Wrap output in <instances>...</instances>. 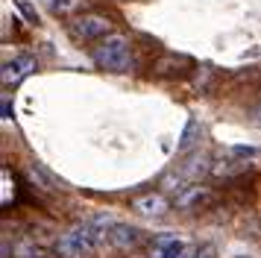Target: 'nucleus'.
Instances as JSON below:
<instances>
[{
  "instance_id": "f257e3e1",
  "label": "nucleus",
  "mask_w": 261,
  "mask_h": 258,
  "mask_svg": "<svg viewBox=\"0 0 261 258\" xmlns=\"http://www.w3.org/2000/svg\"><path fill=\"white\" fill-rule=\"evenodd\" d=\"M112 232V220L109 217H94V220H85L83 226H73L68 232H62L53 244V255L56 258H85L103 249Z\"/></svg>"
},
{
  "instance_id": "f03ea898",
  "label": "nucleus",
  "mask_w": 261,
  "mask_h": 258,
  "mask_svg": "<svg viewBox=\"0 0 261 258\" xmlns=\"http://www.w3.org/2000/svg\"><path fill=\"white\" fill-rule=\"evenodd\" d=\"M94 62L100 68L115 70V73L129 70L132 68L129 41L123 35H109V38H103V44H97V50H94Z\"/></svg>"
},
{
  "instance_id": "7ed1b4c3",
  "label": "nucleus",
  "mask_w": 261,
  "mask_h": 258,
  "mask_svg": "<svg viewBox=\"0 0 261 258\" xmlns=\"http://www.w3.org/2000/svg\"><path fill=\"white\" fill-rule=\"evenodd\" d=\"M197 249H200L197 244H191L188 238L173 235V232L155 235L150 241V246H147L150 258H197Z\"/></svg>"
},
{
  "instance_id": "20e7f679",
  "label": "nucleus",
  "mask_w": 261,
  "mask_h": 258,
  "mask_svg": "<svg viewBox=\"0 0 261 258\" xmlns=\"http://www.w3.org/2000/svg\"><path fill=\"white\" fill-rule=\"evenodd\" d=\"M36 70V59L30 56V53H21V56H15V59H9L6 65H3V85L9 88V85H18V82L24 80V76H30Z\"/></svg>"
},
{
  "instance_id": "39448f33",
  "label": "nucleus",
  "mask_w": 261,
  "mask_h": 258,
  "mask_svg": "<svg viewBox=\"0 0 261 258\" xmlns=\"http://www.w3.org/2000/svg\"><path fill=\"white\" fill-rule=\"evenodd\" d=\"M76 35L83 38V41H97V38H106L109 30H112V23L103 18V15H85L76 21Z\"/></svg>"
},
{
  "instance_id": "423d86ee",
  "label": "nucleus",
  "mask_w": 261,
  "mask_h": 258,
  "mask_svg": "<svg viewBox=\"0 0 261 258\" xmlns=\"http://www.w3.org/2000/svg\"><path fill=\"white\" fill-rule=\"evenodd\" d=\"M141 229L126 226V223H112V232H109V244L118 246V249H135L141 244Z\"/></svg>"
},
{
  "instance_id": "0eeeda50",
  "label": "nucleus",
  "mask_w": 261,
  "mask_h": 258,
  "mask_svg": "<svg viewBox=\"0 0 261 258\" xmlns=\"http://www.w3.org/2000/svg\"><path fill=\"white\" fill-rule=\"evenodd\" d=\"M132 209L138 214H147V217H162L167 211V199L162 194H144V197L132 199Z\"/></svg>"
},
{
  "instance_id": "6e6552de",
  "label": "nucleus",
  "mask_w": 261,
  "mask_h": 258,
  "mask_svg": "<svg viewBox=\"0 0 261 258\" xmlns=\"http://www.w3.org/2000/svg\"><path fill=\"white\" fill-rule=\"evenodd\" d=\"M212 199V191L205 185H188L176 194V209H194V205H202Z\"/></svg>"
},
{
  "instance_id": "1a4fd4ad",
  "label": "nucleus",
  "mask_w": 261,
  "mask_h": 258,
  "mask_svg": "<svg viewBox=\"0 0 261 258\" xmlns=\"http://www.w3.org/2000/svg\"><path fill=\"white\" fill-rule=\"evenodd\" d=\"M12 258H47V252L33 238H18L12 244Z\"/></svg>"
},
{
  "instance_id": "9d476101",
  "label": "nucleus",
  "mask_w": 261,
  "mask_h": 258,
  "mask_svg": "<svg viewBox=\"0 0 261 258\" xmlns=\"http://www.w3.org/2000/svg\"><path fill=\"white\" fill-rule=\"evenodd\" d=\"M247 167H249V162H244V159H223V162L212 164V173L217 176V179H229V176L244 173Z\"/></svg>"
},
{
  "instance_id": "9b49d317",
  "label": "nucleus",
  "mask_w": 261,
  "mask_h": 258,
  "mask_svg": "<svg viewBox=\"0 0 261 258\" xmlns=\"http://www.w3.org/2000/svg\"><path fill=\"white\" fill-rule=\"evenodd\" d=\"M197 258H214V246H200L197 249Z\"/></svg>"
},
{
  "instance_id": "f8f14e48",
  "label": "nucleus",
  "mask_w": 261,
  "mask_h": 258,
  "mask_svg": "<svg viewBox=\"0 0 261 258\" xmlns=\"http://www.w3.org/2000/svg\"><path fill=\"white\" fill-rule=\"evenodd\" d=\"M47 3H50V6H59V9H68L73 0H47Z\"/></svg>"
},
{
  "instance_id": "ddd939ff",
  "label": "nucleus",
  "mask_w": 261,
  "mask_h": 258,
  "mask_svg": "<svg viewBox=\"0 0 261 258\" xmlns=\"http://www.w3.org/2000/svg\"><path fill=\"white\" fill-rule=\"evenodd\" d=\"M238 258H247V255H238Z\"/></svg>"
}]
</instances>
